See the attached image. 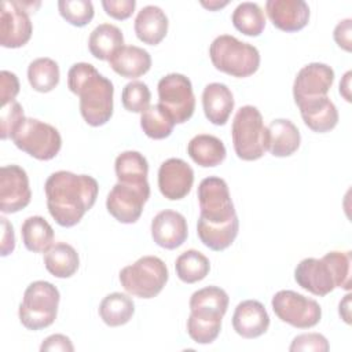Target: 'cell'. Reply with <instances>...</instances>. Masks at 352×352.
<instances>
[{
  "mask_svg": "<svg viewBox=\"0 0 352 352\" xmlns=\"http://www.w3.org/2000/svg\"><path fill=\"white\" fill-rule=\"evenodd\" d=\"M44 191L52 219L62 227H73L95 205L99 184L89 175L58 170L48 176Z\"/></svg>",
  "mask_w": 352,
  "mask_h": 352,
  "instance_id": "obj_1",
  "label": "cell"
},
{
  "mask_svg": "<svg viewBox=\"0 0 352 352\" xmlns=\"http://www.w3.org/2000/svg\"><path fill=\"white\" fill-rule=\"evenodd\" d=\"M67 87L80 98V113L91 126H100L113 116V82L94 65L74 63L67 72Z\"/></svg>",
  "mask_w": 352,
  "mask_h": 352,
  "instance_id": "obj_2",
  "label": "cell"
},
{
  "mask_svg": "<svg viewBox=\"0 0 352 352\" xmlns=\"http://www.w3.org/2000/svg\"><path fill=\"white\" fill-rule=\"evenodd\" d=\"M209 56L217 70L238 78L254 74L260 66L258 50L231 34L217 36L209 47Z\"/></svg>",
  "mask_w": 352,
  "mask_h": 352,
  "instance_id": "obj_3",
  "label": "cell"
},
{
  "mask_svg": "<svg viewBox=\"0 0 352 352\" xmlns=\"http://www.w3.org/2000/svg\"><path fill=\"white\" fill-rule=\"evenodd\" d=\"M231 136L235 154L243 161H256L268 151V131L260 110L242 106L232 121Z\"/></svg>",
  "mask_w": 352,
  "mask_h": 352,
  "instance_id": "obj_4",
  "label": "cell"
},
{
  "mask_svg": "<svg viewBox=\"0 0 352 352\" xmlns=\"http://www.w3.org/2000/svg\"><path fill=\"white\" fill-rule=\"evenodd\" d=\"M60 294L59 290L47 280L32 282L19 304V322L28 330H41L51 326L58 315Z\"/></svg>",
  "mask_w": 352,
  "mask_h": 352,
  "instance_id": "obj_5",
  "label": "cell"
},
{
  "mask_svg": "<svg viewBox=\"0 0 352 352\" xmlns=\"http://www.w3.org/2000/svg\"><path fill=\"white\" fill-rule=\"evenodd\" d=\"M168 278V268L157 256H143L120 271L121 286L139 298H153L160 294Z\"/></svg>",
  "mask_w": 352,
  "mask_h": 352,
  "instance_id": "obj_6",
  "label": "cell"
},
{
  "mask_svg": "<svg viewBox=\"0 0 352 352\" xmlns=\"http://www.w3.org/2000/svg\"><path fill=\"white\" fill-rule=\"evenodd\" d=\"M11 139L19 150L40 161L55 158L62 147V138L55 126L29 117H25Z\"/></svg>",
  "mask_w": 352,
  "mask_h": 352,
  "instance_id": "obj_7",
  "label": "cell"
},
{
  "mask_svg": "<svg viewBox=\"0 0 352 352\" xmlns=\"http://www.w3.org/2000/svg\"><path fill=\"white\" fill-rule=\"evenodd\" d=\"M199 219L212 226L227 224L236 219V212L224 179L217 176L205 177L198 186Z\"/></svg>",
  "mask_w": 352,
  "mask_h": 352,
  "instance_id": "obj_8",
  "label": "cell"
},
{
  "mask_svg": "<svg viewBox=\"0 0 352 352\" xmlns=\"http://www.w3.org/2000/svg\"><path fill=\"white\" fill-rule=\"evenodd\" d=\"M160 104L170 114L175 124L188 121L195 110V96L188 77L180 73L164 76L157 85Z\"/></svg>",
  "mask_w": 352,
  "mask_h": 352,
  "instance_id": "obj_9",
  "label": "cell"
},
{
  "mask_svg": "<svg viewBox=\"0 0 352 352\" xmlns=\"http://www.w3.org/2000/svg\"><path fill=\"white\" fill-rule=\"evenodd\" d=\"M275 315L297 329H311L320 322L322 308L318 301L293 290H279L271 300Z\"/></svg>",
  "mask_w": 352,
  "mask_h": 352,
  "instance_id": "obj_10",
  "label": "cell"
},
{
  "mask_svg": "<svg viewBox=\"0 0 352 352\" xmlns=\"http://www.w3.org/2000/svg\"><path fill=\"white\" fill-rule=\"evenodd\" d=\"M150 197V186L116 183L106 198L107 212L120 223H136Z\"/></svg>",
  "mask_w": 352,
  "mask_h": 352,
  "instance_id": "obj_11",
  "label": "cell"
},
{
  "mask_svg": "<svg viewBox=\"0 0 352 352\" xmlns=\"http://www.w3.org/2000/svg\"><path fill=\"white\" fill-rule=\"evenodd\" d=\"M33 25L22 1L0 3V44L4 48L23 47L32 37Z\"/></svg>",
  "mask_w": 352,
  "mask_h": 352,
  "instance_id": "obj_12",
  "label": "cell"
},
{
  "mask_svg": "<svg viewBox=\"0 0 352 352\" xmlns=\"http://www.w3.org/2000/svg\"><path fill=\"white\" fill-rule=\"evenodd\" d=\"M29 177L19 165H4L0 169V210L16 213L30 204Z\"/></svg>",
  "mask_w": 352,
  "mask_h": 352,
  "instance_id": "obj_13",
  "label": "cell"
},
{
  "mask_svg": "<svg viewBox=\"0 0 352 352\" xmlns=\"http://www.w3.org/2000/svg\"><path fill=\"white\" fill-rule=\"evenodd\" d=\"M334 82V70L326 63H308L297 73L293 82L296 104L320 96H327Z\"/></svg>",
  "mask_w": 352,
  "mask_h": 352,
  "instance_id": "obj_14",
  "label": "cell"
},
{
  "mask_svg": "<svg viewBox=\"0 0 352 352\" xmlns=\"http://www.w3.org/2000/svg\"><path fill=\"white\" fill-rule=\"evenodd\" d=\"M194 170L182 158H169L160 165L158 188L169 201L184 198L192 187Z\"/></svg>",
  "mask_w": 352,
  "mask_h": 352,
  "instance_id": "obj_15",
  "label": "cell"
},
{
  "mask_svg": "<svg viewBox=\"0 0 352 352\" xmlns=\"http://www.w3.org/2000/svg\"><path fill=\"white\" fill-rule=\"evenodd\" d=\"M294 280L304 290L319 297L327 296L336 289L331 270L323 258L301 260L294 270Z\"/></svg>",
  "mask_w": 352,
  "mask_h": 352,
  "instance_id": "obj_16",
  "label": "cell"
},
{
  "mask_svg": "<svg viewBox=\"0 0 352 352\" xmlns=\"http://www.w3.org/2000/svg\"><path fill=\"white\" fill-rule=\"evenodd\" d=\"M188 235L186 217L172 209L157 213L151 221L153 241L168 250L176 249L184 243Z\"/></svg>",
  "mask_w": 352,
  "mask_h": 352,
  "instance_id": "obj_17",
  "label": "cell"
},
{
  "mask_svg": "<svg viewBox=\"0 0 352 352\" xmlns=\"http://www.w3.org/2000/svg\"><path fill=\"white\" fill-rule=\"evenodd\" d=\"M265 11L272 25L287 33L304 29L309 21V7L304 0H268Z\"/></svg>",
  "mask_w": 352,
  "mask_h": 352,
  "instance_id": "obj_18",
  "label": "cell"
},
{
  "mask_svg": "<svg viewBox=\"0 0 352 352\" xmlns=\"http://www.w3.org/2000/svg\"><path fill=\"white\" fill-rule=\"evenodd\" d=\"M232 327L242 338H257L268 330L270 315L260 301L245 300L234 311Z\"/></svg>",
  "mask_w": 352,
  "mask_h": 352,
  "instance_id": "obj_19",
  "label": "cell"
},
{
  "mask_svg": "<svg viewBox=\"0 0 352 352\" xmlns=\"http://www.w3.org/2000/svg\"><path fill=\"white\" fill-rule=\"evenodd\" d=\"M228 294L219 286H206L194 292L190 297V315L209 319L221 320L228 308Z\"/></svg>",
  "mask_w": 352,
  "mask_h": 352,
  "instance_id": "obj_20",
  "label": "cell"
},
{
  "mask_svg": "<svg viewBox=\"0 0 352 352\" xmlns=\"http://www.w3.org/2000/svg\"><path fill=\"white\" fill-rule=\"evenodd\" d=\"M297 106L304 124L314 132H329L334 129L338 122V110L329 96L308 99Z\"/></svg>",
  "mask_w": 352,
  "mask_h": 352,
  "instance_id": "obj_21",
  "label": "cell"
},
{
  "mask_svg": "<svg viewBox=\"0 0 352 352\" xmlns=\"http://www.w3.org/2000/svg\"><path fill=\"white\" fill-rule=\"evenodd\" d=\"M202 107L205 117L212 124L224 125L234 110L231 89L221 82L208 84L202 92Z\"/></svg>",
  "mask_w": 352,
  "mask_h": 352,
  "instance_id": "obj_22",
  "label": "cell"
},
{
  "mask_svg": "<svg viewBox=\"0 0 352 352\" xmlns=\"http://www.w3.org/2000/svg\"><path fill=\"white\" fill-rule=\"evenodd\" d=\"M110 67L125 78H138L151 67L150 54L136 45H122L109 59Z\"/></svg>",
  "mask_w": 352,
  "mask_h": 352,
  "instance_id": "obj_23",
  "label": "cell"
},
{
  "mask_svg": "<svg viewBox=\"0 0 352 352\" xmlns=\"http://www.w3.org/2000/svg\"><path fill=\"white\" fill-rule=\"evenodd\" d=\"M168 16L157 6L143 7L135 18V33L148 45L160 44L168 33Z\"/></svg>",
  "mask_w": 352,
  "mask_h": 352,
  "instance_id": "obj_24",
  "label": "cell"
},
{
  "mask_svg": "<svg viewBox=\"0 0 352 352\" xmlns=\"http://www.w3.org/2000/svg\"><path fill=\"white\" fill-rule=\"evenodd\" d=\"M268 131V151L274 157H290L294 154L301 142L298 128L285 118H276L267 126Z\"/></svg>",
  "mask_w": 352,
  "mask_h": 352,
  "instance_id": "obj_25",
  "label": "cell"
},
{
  "mask_svg": "<svg viewBox=\"0 0 352 352\" xmlns=\"http://www.w3.org/2000/svg\"><path fill=\"white\" fill-rule=\"evenodd\" d=\"M187 153L190 158L202 168H213L220 165L227 155L224 143L208 133L194 136L187 144Z\"/></svg>",
  "mask_w": 352,
  "mask_h": 352,
  "instance_id": "obj_26",
  "label": "cell"
},
{
  "mask_svg": "<svg viewBox=\"0 0 352 352\" xmlns=\"http://www.w3.org/2000/svg\"><path fill=\"white\" fill-rule=\"evenodd\" d=\"M44 265L51 275L65 279L73 276L77 272L80 257L72 245L66 242H58L44 253Z\"/></svg>",
  "mask_w": 352,
  "mask_h": 352,
  "instance_id": "obj_27",
  "label": "cell"
},
{
  "mask_svg": "<svg viewBox=\"0 0 352 352\" xmlns=\"http://www.w3.org/2000/svg\"><path fill=\"white\" fill-rule=\"evenodd\" d=\"M122 45V32L111 23L98 25L88 38L89 52L99 60H109Z\"/></svg>",
  "mask_w": 352,
  "mask_h": 352,
  "instance_id": "obj_28",
  "label": "cell"
},
{
  "mask_svg": "<svg viewBox=\"0 0 352 352\" xmlns=\"http://www.w3.org/2000/svg\"><path fill=\"white\" fill-rule=\"evenodd\" d=\"M116 176L120 183L144 186L148 184V162L139 151L128 150L121 153L114 162Z\"/></svg>",
  "mask_w": 352,
  "mask_h": 352,
  "instance_id": "obj_29",
  "label": "cell"
},
{
  "mask_svg": "<svg viewBox=\"0 0 352 352\" xmlns=\"http://www.w3.org/2000/svg\"><path fill=\"white\" fill-rule=\"evenodd\" d=\"M22 242L29 252L45 253L54 242V230L41 216L28 217L21 227Z\"/></svg>",
  "mask_w": 352,
  "mask_h": 352,
  "instance_id": "obj_30",
  "label": "cell"
},
{
  "mask_svg": "<svg viewBox=\"0 0 352 352\" xmlns=\"http://www.w3.org/2000/svg\"><path fill=\"white\" fill-rule=\"evenodd\" d=\"M133 314V300L129 296L118 292L107 294L99 305V316L110 327H118L128 323Z\"/></svg>",
  "mask_w": 352,
  "mask_h": 352,
  "instance_id": "obj_31",
  "label": "cell"
},
{
  "mask_svg": "<svg viewBox=\"0 0 352 352\" xmlns=\"http://www.w3.org/2000/svg\"><path fill=\"white\" fill-rule=\"evenodd\" d=\"M239 231V220L238 217L231 220L227 224L212 226L198 219L197 223V234L201 242L214 252H221L232 245Z\"/></svg>",
  "mask_w": 352,
  "mask_h": 352,
  "instance_id": "obj_32",
  "label": "cell"
},
{
  "mask_svg": "<svg viewBox=\"0 0 352 352\" xmlns=\"http://www.w3.org/2000/svg\"><path fill=\"white\" fill-rule=\"evenodd\" d=\"M175 270L177 278L182 282L195 283L206 278V275L210 271V263L204 253L195 249H190L183 252L176 258Z\"/></svg>",
  "mask_w": 352,
  "mask_h": 352,
  "instance_id": "obj_33",
  "label": "cell"
},
{
  "mask_svg": "<svg viewBox=\"0 0 352 352\" xmlns=\"http://www.w3.org/2000/svg\"><path fill=\"white\" fill-rule=\"evenodd\" d=\"M59 66L51 58H37L28 67V80L37 92H50L59 84Z\"/></svg>",
  "mask_w": 352,
  "mask_h": 352,
  "instance_id": "obj_34",
  "label": "cell"
},
{
  "mask_svg": "<svg viewBox=\"0 0 352 352\" xmlns=\"http://www.w3.org/2000/svg\"><path fill=\"white\" fill-rule=\"evenodd\" d=\"M232 25L241 33L256 37L260 36L265 28V16L258 4L243 1L236 6L231 16Z\"/></svg>",
  "mask_w": 352,
  "mask_h": 352,
  "instance_id": "obj_35",
  "label": "cell"
},
{
  "mask_svg": "<svg viewBox=\"0 0 352 352\" xmlns=\"http://www.w3.org/2000/svg\"><path fill=\"white\" fill-rule=\"evenodd\" d=\"M175 125L176 124L170 114L160 103L150 106L140 116V126L143 132L155 140L168 138Z\"/></svg>",
  "mask_w": 352,
  "mask_h": 352,
  "instance_id": "obj_36",
  "label": "cell"
},
{
  "mask_svg": "<svg viewBox=\"0 0 352 352\" xmlns=\"http://www.w3.org/2000/svg\"><path fill=\"white\" fill-rule=\"evenodd\" d=\"M59 14L70 25L82 28L94 18V6L89 0H60L58 3Z\"/></svg>",
  "mask_w": 352,
  "mask_h": 352,
  "instance_id": "obj_37",
  "label": "cell"
},
{
  "mask_svg": "<svg viewBox=\"0 0 352 352\" xmlns=\"http://www.w3.org/2000/svg\"><path fill=\"white\" fill-rule=\"evenodd\" d=\"M151 92L146 82L131 81L122 88L121 102L125 110L131 113H143L150 107Z\"/></svg>",
  "mask_w": 352,
  "mask_h": 352,
  "instance_id": "obj_38",
  "label": "cell"
},
{
  "mask_svg": "<svg viewBox=\"0 0 352 352\" xmlns=\"http://www.w3.org/2000/svg\"><path fill=\"white\" fill-rule=\"evenodd\" d=\"M322 258L329 264L331 270L336 287L349 292L351 290V264H352L351 252L333 250L326 253Z\"/></svg>",
  "mask_w": 352,
  "mask_h": 352,
  "instance_id": "obj_39",
  "label": "cell"
},
{
  "mask_svg": "<svg viewBox=\"0 0 352 352\" xmlns=\"http://www.w3.org/2000/svg\"><path fill=\"white\" fill-rule=\"evenodd\" d=\"M221 320L201 319L190 315L187 319V333L197 344H212L220 334Z\"/></svg>",
  "mask_w": 352,
  "mask_h": 352,
  "instance_id": "obj_40",
  "label": "cell"
},
{
  "mask_svg": "<svg viewBox=\"0 0 352 352\" xmlns=\"http://www.w3.org/2000/svg\"><path fill=\"white\" fill-rule=\"evenodd\" d=\"M25 120L23 109L22 106L14 100L4 106H1L0 110V138L3 140L12 136L15 129L21 125V122Z\"/></svg>",
  "mask_w": 352,
  "mask_h": 352,
  "instance_id": "obj_41",
  "label": "cell"
},
{
  "mask_svg": "<svg viewBox=\"0 0 352 352\" xmlns=\"http://www.w3.org/2000/svg\"><path fill=\"white\" fill-rule=\"evenodd\" d=\"M330 349L329 341L319 333H304L293 338L290 352H327Z\"/></svg>",
  "mask_w": 352,
  "mask_h": 352,
  "instance_id": "obj_42",
  "label": "cell"
},
{
  "mask_svg": "<svg viewBox=\"0 0 352 352\" xmlns=\"http://www.w3.org/2000/svg\"><path fill=\"white\" fill-rule=\"evenodd\" d=\"M19 94V80L16 74L8 72V70H1L0 72V99H1V106L14 102L16 95Z\"/></svg>",
  "mask_w": 352,
  "mask_h": 352,
  "instance_id": "obj_43",
  "label": "cell"
},
{
  "mask_svg": "<svg viewBox=\"0 0 352 352\" xmlns=\"http://www.w3.org/2000/svg\"><path fill=\"white\" fill-rule=\"evenodd\" d=\"M102 6L106 14L114 19L124 21L132 15L136 7L135 0H103Z\"/></svg>",
  "mask_w": 352,
  "mask_h": 352,
  "instance_id": "obj_44",
  "label": "cell"
},
{
  "mask_svg": "<svg viewBox=\"0 0 352 352\" xmlns=\"http://www.w3.org/2000/svg\"><path fill=\"white\" fill-rule=\"evenodd\" d=\"M40 351L41 352H73L74 346L70 341V338L65 334H52L50 337H47L43 344L40 345Z\"/></svg>",
  "mask_w": 352,
  "mask_h": 352,
  "instance_id": "obj_45",
  "label": "cell"
},
{
  "mask_svg": "<svg viewBox=\"0 0 352 352\" xmlns=\"http://www.w3.org/2000/svg\"><path fill=\"white\" fill-rule=\"evenodd\" d=\"M351 36H352V19L346 18L344 21H340L334 28L333 37H334V41L338 44V47H341L346 52H351L352 50Z\"/></svg>",
  "mask_w": 352,
  "mask_h": 352,
  "instance_id": "obj_46",
  "label": "cell"
},
{
  "mask_svg": "<svg viewBox=\"0 0 352 352\" xmlns=\"http://www.w3.org/2000/svg\"><path fill=\"white\" fill-rule=\"evenodd\" d=\"M1 220V246H0V254L1 257L8 256L15 249V235H14V227L12 224L6 219L0 217Z\"/></svg>",
  "mask_w": 352,
  "mask_h": 352,
  "instance_id": "obj_47",
  "label": "cell"
},
{
  "mask_svg": "<svg viewBox=\"0 0 352 352\" xmlns=\"http://www.w3.org/2000/svg\"><path fill=\"white\" fill-rule=\"evenodd\" d=\"M351 294H345L344 298L340 301V305H338V314L341 316V319L349 324L351 323Z\"/></svg>",
  "mask_w": 352,
  "mask_h": 352,
  "instance_id": "obj_48",
  "label": "cell"
},
{
  "mask_svg": "<svg viewBox=\"0 0 352 352\" xmlns=\"http://www.w3.org/2000/svg\"><path fill=\"white\" fill-rule=\"evenodd\" d=\"M351 72H346L340 82V94L346 102H351Z\"/></svg>",
  "mask_w": 352,
  "mask_h": 352,
  "instance_id": "obj_49",
  "label": "cell"
},
{
  "mask_svg": "<svg viewBox=\"0 0 352 352\" xmlns=\"http://www.w3.org/2000/svg\"><path fill=\"white\" fill-rule=\"evenodd\" d=\"M228 4V1H219V0H209V1H201V6L210 11H216L219 8H223Z\"/></svg>",
  "mask_w": 352,
  "mask_h": 352,
  "instance_id": "obj_50",
  "label": "cell"
}]
</instances>
